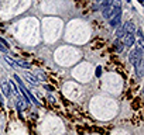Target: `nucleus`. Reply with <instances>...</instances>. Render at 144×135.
I'll use <instances>...</instances> for the list:
<instances>
[{
    "instance_id": "1",
    "label": "nucleus",
    "mask_w": 144,
    "mask_h": 135,
    "mask_svg": "<svg viewBox=\"0 0 144 135\" xmlns=\"http://www.w3.org/2000/svg\"><path fill=\"white\" fill-rule=\"evenodd\" d=\"M14 79H16V82H17V84L20 86V92L23 93V96H24V100L27 103H33L34 106H37V107H40V103L37 101V99L31 94V90H28L27 87L24 86V83H23V80L20 79V76L19 75H14Z\"/></svg>"
},
{
    "instance_id": "2",
    "label": "nucleus",
    "mask_w": 144,
    "mask_h": 135,
    "mask_svg": "<svg viewBox=\"0 0 144 135\" xmlns=\"http://www.w3.org/2000/svg\"><path fill=\"white\" fill-rule=\"evenodd\" d=\"M129 59H130V62L133 63L134 68L141 66V62H143V51H141L140 48H134L129 54Z\"/></svg>"
},
{
    "instance_id": "3",
    "label": "nucleus",
    "mask_w": 144,
    "mask_h": 135,
    "mask_svg": "<svg viewBox=\"0 0 144 135\" xmlns=\"http://www.w3.org/2000/svg\"><path fill=\"white\" fill-rule=\"evenodd\" d=\"M136 42V37H134V33H126L123 35V45L124 47H133Z\"/></svg>"
},
{
    "instance_id": "4",
    "label": "nucleus",
    "mask_w": 144,
    "mask_h": 135,
    "mask_svg": "<svg viewBox=\"0 0 144 135\" xmlns=\"http://www.w3.org/2000/svg\"><path fill=\"white\" fill-rule=\"evenodd\" d=\"M2 90H3V93L6 97L11 96V86H10L9 82H3V83H2Z\"/></svg>"
},
{
    "instance_id": "5",
    "label": "nucleus",
    "mask_w": 144,
    "mask_h": 135,
    "mask_svg": "<svg viewBox=\"0 0 144 135\" xmlns=\"http://www.w3.org/2000/svg\"><path fill=\"white\" fill-rule=\"evenodd\" d=\"M109 21H110V27H119L120 21H122V13H119V14H116L114 17H112Z\"/></svg>"
},
{
    "instance_id": "6",
    "label": "nucleus",
    "mask_w": 144,
    "mask_h": 135,
    "mask_svg": "<svg viewBox=\"0 0 144 135\" xmlns=\"http://www.w3.org/2000/svg\"><path fill=\"white\" fill-rule=\"evenodd\" d=\"M123 30H124V33H134V31H136L134 23H133V21H127V23H124Z\"/></svg>"
},
{
    "instance_id": "7",
    "label": "nucleus",
    "mask_w": 144,
    "mask_h": 135,
    "mask_svg": "<svg viewBox=\"0 0 144 135\" xmlns=\"http://www.w3.org/2000/svg\"><path fill=\"white\" fill-rule=\"evenodd\" d=\"M7 49H9V44H7L4 39L0 38V51L2 52H7Z\"/></svg>"
},
{
    "instance_id": "8",
    "label": "nucleus",
    "mask_w": 144,
    "mask_h": 135,
    "mask_svg": "<svg viewBox=\"0 0 144 135\" xmlns=\"http://www.w3.org/2000/svg\"><path fill=\"white\" fill-rule=\"evenodd\" d=\"M109 6L113 9H122V0H112V3H109Z\"/></svg>"
},
{
    "instance_id": "9",
    "label": "nucleus",
    "mask_w": 144,
    "mask_h": 135,
    "mask_svg": "<svg viewBox=\"0 0 144 135\" xmlns=\"http://www.w3.org/2000/svg\"><path fill=\"white\" fill-rule=\"evenodd\" d=\"M16 63H17V66H21V68H24V69H30L31 65L28 62H24V61H16Z\"/></svg>"
},
{
    "instance_id": "10",
    "label": "nucleus",
    "mask_w": 144,
    "mask_h": 135,
    "mask_svg": "<svg viewBox=\"0 0 144 135\" xmlns=\"http://www.w3.org/2000/svg\"><path fill=\"white\" fill-rule=\"evenodd\" d=\"M25 78H27V79H28V80H30L33 84H37V83H38V79L35 78L34 75H30V73H25Z\"/></svg>"
},
{
    "instance_id": "11",
    "label": "nucleus",
    "mask_w": 144,
    "mask_h": 135,
    "mask_svg": "<svg viewBox=\"0 0 144 135\" xmlns=\"http://www.w3.org/2000/svg\"><path fill=\"white\" fill-rule=\"evenodd\" d=\"M4 61H6V62L9 63L10 66H11V68H14V69H16V68H19V66H17V63H16V61H13L11 58H9V56H4Z\"/></svg>"
},
{
    "instance_id": "12",
    "label": "nucleus",
    "mask_w": 144,
    "mask_h": 135,
    "mask_svg": "<svg viewBox=\"0 0 144 135\" xmlns=\"http://www.w3.org/2000/svg\"><path fill=\"white\" fill-rule=\"evenodd\" d=\"M124 30H123V27H117V30H116V35H117V38H123V35H124Z\"/></svg>"
},
{
    "instance_id": "13",
    "label": "nucleus",
    "mask_w": 144,
    "mask_h": 135,
    "mask_svg": "<svg viewBox=\"0 0 144 135\" xmlns=\"http://www.w3.org/2000/svg\"><path fill=\"white\" fill-rule=\"evenodd\" d=\"M140 106H141V103H140V99H136L132 103V107L134 108V110H137V108H140Z\"/></svg>"
},
{
    "instance_id": "14",
    "label": "nucleus",
    "mask_w": 144,
    "mask_h": 135,
    "mask_svg": "<svg viewBox=\"0 0 144 135\" xmlns=\"http://www.w3.org/2000/svg\"><path fill=\"white\" fill-rule=\"evenodd\" d=\"M114 48H116L117 51H123V48H124V45H123V42L120 44V41L117 39V41L114 42Z\"/></svg>"
},
{
    "instance_id": "15",
    "label": "nucleus",
    "mask_w": 144,
    "mask_h": 135,
    "mask_svg": "<svg viewBox=\"0 0 144 135\" xmlns=\"http://www.w3.org/2000/svg\"><path fill=\"white\" fill-rule=\"evenodd\" d=\"M95 75L98 76V78L102 75V68H100V66H99V68H96V72H95Z\"/></svg>"
},
{
    "instance_id": "16",
    "label": "nucleus",
    "mask_w": 144,
    "mask_h": 135,
    "mask_svg": "<svg viewBox=\"0 0 144 135\" xmlns=\"http://www.w3.org/2000/svg\"><path fill=\"white\" fill-rule=\"evenodd\" d=\"M44 87H45V89L48 90V92H52V90H54V87H52V86H48V84H45Z\"/></svg>"
},
{
    "instance_id": "17",
    "label": "nucleus",
    "mask_w": 144,
    "mask_h": 135,
    "mask_svg": "<svg viewBox=\"0 0 144 135\" xmlns=\"http://www.w3.org/2000/svg\"><path fill=\"white\" fill-rule=\"evenodd\" d=\"M138 3H141V4H143V3H144V0H138Z\"/></svg>"
},
{
    "instance_id": "18",
    "label": "nucleus",
    "mask_w": 144,
    "mask_h": 135,
    "mask_svg": "<svg viewBox=\"0 0 144 135\" xmlns=\"http://www.w3.org/2000/svg\"><path fill=\"white\" fill-rule=\"evenodd\" d=\"M96 2H99V3H100V2H102V0H96Z\"/></svg>"
},
{
    "instance_id": "19",
    "label": "nucleus",
    "mask_w": 144,
    "mask_h": 135,
    "mask_svg": "<svg viewBox=\"0 0 144 135\" xmlns=\"http://www.w3.org/2000/svg\"><path fill=\"white\" fill-rule=\"evenodd\" d=\"M126 2H130V0H126Z\"/></svg>"
}]
</instances>
